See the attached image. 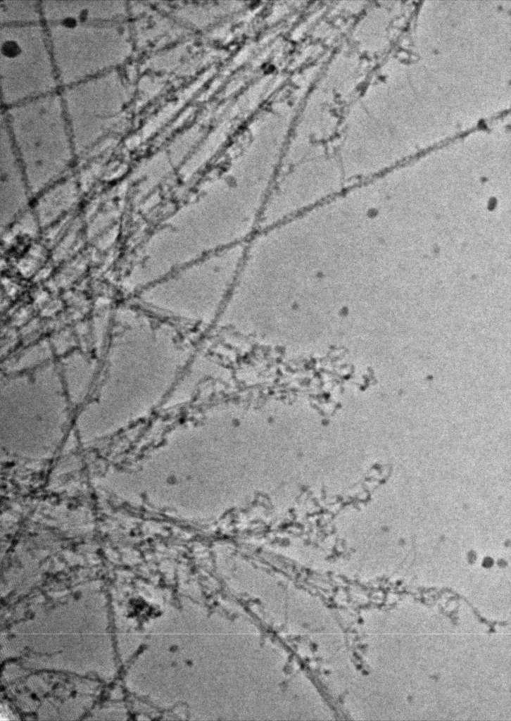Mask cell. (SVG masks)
Listing matches in <instances>:
<instances>
[{
  "mask_svg": "<svg viewBox=\"0 0 511 721\" xmlns=\"http://www.w3.org/2000/svg\"><path fill=\"white\" fill-rule=\"evenodd\" d=\"M0 222L1 230L25 213L32 196L15 151L9 145L1 149Z\"/></svg>",
  "mask_w": 511,
  "mask_h": 721,
  "instance_id": "cell-1",
  "label": "cell"
},
{
  "mask_svg": "<svg viewBox=\"0 0 511 721\" xmlns=\"http://www.w3.org/2000/svg\"><path fill=\"white\" fill-rule=\"evenodd\" d=\"M34 214L42 228L50 226L77 202L79 189L72 178L61 180L38 194Z\"/></svg>",
  "mask_w": 511,
  "mask_h": 721,
  "instance_id": "cell-2",
  "label": "cell"
}]
</instances>
